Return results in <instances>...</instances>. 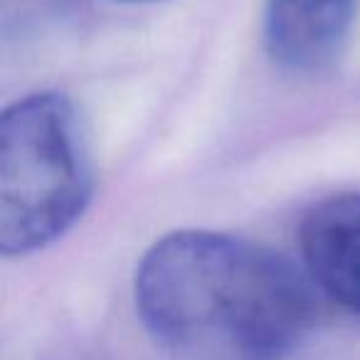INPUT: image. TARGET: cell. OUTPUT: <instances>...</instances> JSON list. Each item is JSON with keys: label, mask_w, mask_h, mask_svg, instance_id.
I'll return each instance as SVG.
<instances>
[{"label": "cell", "mask_w": 360, "mask_h": 360, "mask_svg": "<svg viewBox=\"0 0 360 360\" xmlns=\"http://www.w3.org/2000/svg\"><path fill=\"white\" fill-rule=\"evenodd\" d=\"M314 281L281 252L212 230L160 237L136 269V311L175 360H289L316 323Z\"/></svg>", "instance_id": "obj_1"}, {"label": "cell", "mask_w": 360, "mask_h": 360, "mask_svg": "<svg viewBox=\"0 0 360 360\" xmlns=\"http://www.w3.org/2000/svg\"><path fill=\"white\" fill-rule=\"evenodd\" d=\"M94 193L84 121L62 91L18 99L0 119V252L25 257L75 227Z\"/></svg>", "instance_id": "obj_2"}, {"label": "cell", "mask_w": 360, "mask_h": 360, "mask_svg": "<svg viewBox=\"0 0 360 360\" xmlns=\"http://www.w3.org/2000/svg\"><path fill=\"white\" fill-rule=\"evenodd\" d=\"M360 0H266L264 45L279 67L319 75L343 57Z\"/></svg>", "instance_id": "obj_3"}, {"label": "cell", "mask_w": 360, "mask_h": 360, "mask_svg": "<svg viewBox=\"0 0 360 360\" xmlns=\"http://www.w3.org/2000/svg\"><path fill=\"white\" fill-rule=\"evenodd\" d=\"M299 247L309 279L360 316V193H338L309 207Z\"/></svg>", "instance_id": "obj_4"}, {"label": "cell", "mask_w": 360, "mask_h": 360, "mask_svg": "<svg viewBox=\"0 0 360 360\" xmlns=\"http://www.w3.org/2000/svg\"><path fill=\"white\" fill-rule=\"evenodd\" d=\"M131 3H136V0H131ZM139 3H146V0H139Z\"/></svg>", "instance_id": "obj_5"}]
</instances>
